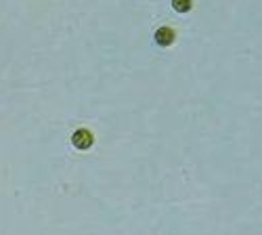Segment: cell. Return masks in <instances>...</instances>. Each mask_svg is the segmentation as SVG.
<instances>
[{"label":"cell","mask_w":262,"mask_h":235,"mask_svg":"<svg viewBox=\"0 0 262 235\" xmlns=\"http://www.w3.org/2000/svg\"><path fill=\"white\" fill-rule=\"evenodd\" d=\"M72 143L76 149H80V152H86V149H91L93 143H95V137L91 131H86V128H78V131L72 135Z\"/></svg>","instance_id":"1"},{"label":"cell","mask_w":262,"mask_h":235,"mask_svg":"<svg viewBox=\"0 0 262 235\" xmlns=\"http://www.w3.org/2000/svg\"><path fill=\"white\" fill-rule=\"evenodd\" d=\"M154 38H156V42H158L160 47H170L172 42L177 40V32H174L172 28H166L164 26V28H158V32H156Z\"/></svg>","instance_id":"2"},{"label":"cell","mask_w":262,"mask_h":235,"mask_svg":"<svg viewBox=\"0 0 262 235\" xmlns=\"http://www.w3.org/2000/svg\"><path fill=\"white\" fill-rule=\"evenodd\" d=\"M172 7L179 13H189L193 7V0H172Z\"/></svg>","instance_id":"3"}]
</instances>
